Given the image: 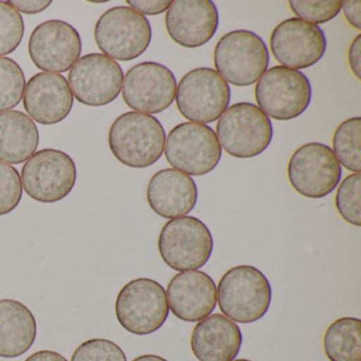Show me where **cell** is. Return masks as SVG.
<instances>
[{"mask_svg": "<svg viewBox=\"0 0 361 361\" xmlns=\"http://www.w3.org/2000/svg\"><path fill=\"white\" fill-rule=\"evenodd\" d=\"M71 361H128L126 353L111 340L94 338L75 348Z\"/></svg>", "mask_w": 361, "mask_h": 361, "instance_id": "obj_30", "label": "cell"}, {"mask_svg": "<svg viewBox=\"0 0 361 361\" xmlns=\"http://www.w3.org/2000/svg\"><path fill=\"white\" fill-rule=\"evenodd\" d=\"M14 9L18 12H22L24 14H39L41 12L45 11L52 1L50 0H11L8 1Z\"/></svg>", "mask_w": 361, "mask_h": 361, "instance_id": "obj_33", "label": "cell"}, {"mask_svg": "<svg viewBox=\"0 0 361 361\" xmlns=\"http://www.w3.org/2000/svg\"><path fill=\"white\" fill-rule=\"evenodd\" d=\"M22 197L20 173L11 164L0 161V216L9 214L16 209Z\"/></svg>", "mask_w": 361, "mask_h": 361, "instance_id": "obj_31", "label": "cell"}, {"mask_svg": "<svg viewBox=\"0 0 361 361\" xmlns=\"http://www.w3.org/2000/svg\"><path fill=\"white\" fill-rule=\"evenodd\" d=\"M158 250L162 261L172 269L197 270L208 263L212 255V234L197 217H177L162 227Z\"/></svg>", "mask_w": 361, "mask_h": 361, "instance_id": "obj_8", "label": "cell"}, {"mask_svg": "<svg viewBox=\"0 0 361 361\" xmlns=\"http://www.w3.org/2000/svg\"><path fill=\"white\" fill-rule=\"evenodd\" d=\"M166 297L169 308L176 318L185 322H198L215 310L216 285L206 272L181 271L169 282Z\"/></svg>", "mask_w": 361, "mask_h": 361, "instance_id": "obj_18", "label": "cell"}, {"mask_svg": "<svg viewBox=\"0 0 361 361\" xmlns=\"http://www.w3.org/2000/svg\"><path fill=\"white\" fill-rule=\"evenodd\" d=\"M213 62L215 71L227 83L245 87L257 83L267 71L269 51L257 33L234 30L217 42Z\"/></svg>", "mask_w": 361, "mask_h": 361, "instance_id": "obj_3", "label": "cell"}, {"mask_svg": "<svg viewBox=\"0 0 361 361\" xmlns=\"http://www.w3.org/2000/svg\"><path fill=\"white\" fill-rule=\"evenodd\" d=\"M242 343L238 325L221 314H209L198 321L190 340L192 353L198 361L234 360Z\"/></svg>", "mask_w": 361, "mask_h": 361, "instance_id": "obj_21", "label": "cell"}, {"mask_svg": "<svg viewBox=\"0 0 361 361\" xmlns=\"http://www.w3.org/2000/svg\"><path fill=\"white\" fill-rule=\"evenodd\" d=\"M25 361H68L56 350H42L33 353Z\"/></svg>", "mask_w": 361, "mask_h": 361, "instance_id": "obj_36", "label": "cell"}, {"mask_svg": "<svg viewBox=\"0 0 361 361\" xmlns=\"http://www.w3.org/2000/svg\"><path fill=\"white\" fill-rule=\"evenodd\" d=\"M230 97L227 82L214 69L200 67L181 78L175 101L179 113L189 122L208 124L225 113Z\"/></svg>", "mask_w": 361, "mask_h": 361, "instance_id": "obj_10", "label": "cell"}, {"mask_svg": "<svg viewBox=\"0 0 361 361\" xmlns=\"http://www.w3.org/2000/svg\"><path fill=\"white\" fill-rule=\"evenodd\" d=\"M94 41L107 58L128 62L147 51L152 27L145 16L130 7L111 8L97 22Z\"/></svg>", "mask_w": 361, "mask_h": 361, "instance_id": "obj_6", "label": "cell"}, {"mask_svg": "<svg viewBox=\"0 0 361 361\" xmlns=\"http://www.w3.org/2000/svg\"><path fill=\"white\" fill-rule=\"evenodd\" d=\"M341 166L329 145L306 143L295 149L287 164L289 183L304 197L318 200L339 185Z\"/></svg>", "mask_w": 361, "mask_h": 361, "instance_id": "obj_12", "label": "cell"}, {"mask_svg": "<svg viewBox=\"0 0 361 361\" xmlns=\"http://www.w3.org/2000/svg\"><path fill=\"white\" fill-rule=\"evenodd\" d=\"M360 51H361V35H358L352 43H350V48L348 51V62L350 66V71L353 75L357 78L358 81H360Z\"/></svg>", "mask_w": 361, "mask_h": 361, "instance_id": "obj_35", "label": "cell"}, {"mask_svg": "<svg viewBox=\"0 0 361 361\" xmlns=\"http://www.w3.org/2000/svg\"><path fill=\"white\" fill-rule=\"evenodd\" d=\"M361 119L350 118L341 122L334 132L331 145L340 166L352 173L361 171Z\"/></svg>", "mask_w": 361, "mask_h": 361, "instance_id": "obj_25", "label": "cell"}, {"mask_svg": "<svg viewBox=\"0 0 361 361\" xmlns=\"http://www.w3.org/2000/svg\"><path fill=\"white\" fill-rule=\"evenodd\" d=\"M23 102L31 119L43 126H54L71 114L73 96L63 75L39 73L27 82Z\"/></svg>", "mask_w": 361, "mask_h": 361, "instance_id": "obj_19", "label": "cell"}, {"mask_svg": "<svg viewBox=\"0 0 361 361\" xmlns=\"http://www.w3.org/2000/svg\"><path fill=\"white\" fill-rule=\"evenodd\" d=\"M109 145L118 161L128 168L145 169L161 158L166 132L154 116L128 111L111 124Z\"/></svg>", "mask_w": 361, "mask_h": 361, "instance_id": "obj_1", "label": "cell"}, {"mask_svg": "<svg viewBox=\"0 0 361 361\" xmlns=\"http://www.w3.org/2000/svg\"><path fill=\"white\" fill-rule=\"evenodd\" d=\"M270 50L281 66L302 71L324 56L326 37L322 29L297 18L283 20L270 35Z\"/></svg>", "mask_w": 361, "mask_h": 361, "instance_id": "obj_15", "label": "cell"}, {"mask_svg": "<svg viewBox=\"0 0 361 361\" xmlns=\"http://www.w3.org/2000/svg\"><path fill=\"white\" fill-rule=\"evenodd\" d=\"M26 79L20 65L9 58H0V113L20 104L24 97Z\"/></svg>", "mask_w": 361, "mask_h": 361, "instance_id": "obj_26", "label": "cell"}, {"mask_svg": "<svg viewBox=\"0 0 361 361\" xmlns=\"http://www.w3.org/2000/svg\"><path fill=\"white\" fill-rule=\"evenodd\" d=\"M217 303L224 316L249 324L265 316L271 303V286L255 266L238 265L221 276L216 288Z\"/></svg>", "mask_w": 361, "mask_h": 361, "instance_id": "obj_2", "label": "cell"}, {"mask_svg": "<svg viewBox=\"0 0 361 361\" xmlns=\"http://www.w3.org/2000/svg\"><path fill=\"white\" fill-rule=\"evenodd\" d=\"M232 361H251L248 360V359H234V360Z\"/></svg>", "mask_w": 361, "mask_h": 361, "instance_id": "obj_38", "label": "cell"}, {"mask_svg": "<svg viewBox=\"0 0 361 361\" xmlns=\"http://www.w3.org/2000/svg\"><path fill=\"white\" fill-rule=\"evenodd\" d=\"M24 33V20L20 12L8 1H0V58L18 49Z\"/></svg>", "mask_w": 361, "mask_h": 361, "instance_id": "obj_28", "label": "cell"}, {"mask_svg": "<svg viewBox=\"0 0 361 361\" xmlns=\"http://www.w3.org/2000/svg\"><path fill=\"white\" fill-rule=\"evenodd\" d=\"M164 152L174 170L192 176L212 172L221 158V147L214 130L206 124L189 121L171 130Z\"/></svg>", "mask_w": 361, "mask_h": 361, "instance_id": "obj_9", "label": "cell"}, {"mask_svg": "<svg viewBox=\"0 0 361 361\" xmlns=\"http://www.w3.org/2000/svg\"><path fill=\"white\" fill-rule=\"evenodd\" d=\"M217 28L219 11L211 0H175L166 11V32L181 47L194 49L206 45Z\"/></svg>", "mask_w": 361, "mask_h": 361, "instance_id": "obj_17", "label": "cell"}, {"mask_svg": "<svg viewBox=\"0 0 361 361\" xmlns=\"http://www.w3.org/2000/svg\"><path fill=\"white\" fill-rule=\"evenodd\" d=\"M23 189L37 202L52 204L71 194L77 183L73 158L60 149L35 152L22 169Z\"/></svg>", "mask_w": 361, "mask_h": 361, "instance_id": "obj_11", "label": "cell"}, {"mask_svg": "<svg viewBox=\"0 0 361 361\" xmlns=\"http://www.w3.org/2000/svg\"><path fill=\"white\" fill-rule=\"evenodd\" d=\"M176 78L164 65L143 62L128 69L123 78L124 102L137 113L155 115L162 113L174 102Z\"/></svg>", "mask_w": 361, "mask_h": 361, "instance_id": "obj_13", "label": "cell"}, {"mask_svg": "<svg viewBox=\"0 0 361 361\" xmlns=\"http://www.w3.org/2000/svg\"><path fill=\"white\" fill-rule=\"evenodd\" d=\"M361 174L352 173L340 183L335 206L340 216L350 225L360 227Z\"/></svg>", "mask_w": 361, "mask_h": 361, "instance_id": "obj_27", "label": "cell"}, {"mask_svg": "<svg viewBox=\"0 0 361 361\" xmlns=\"http://www.w3.org/2000/svg\"><path fill=\"white\" fill-rule=\"evenodd\" d=\"M115 312L118 322L128 333L138 336L155 333L170 312L166 291L157 281L135 279L118 293Z\"/></svg>", "mask_w": 361, "mask_h": 361, "instance_id": "obj_5", "label": "cell"}, {"mask_svg": "<svg viewBox=\"0 0 361 361\" xmlns=\"http://www.w3.org/2000/svg\"><path fill=\"white\" fill-rule=\"evenodd\" d=\"M257 106L271 119L288 121L301 116L312 101V85L301 71L283 66L268 69L255 88Z\"/></svg>", "mask_w": 361, "mask_h": 361, "instance_id": "obj_7", "label": "cell"}, {"mask_svg": "<svg viewBox=\"0 0 361 361\" xmlns=\"http://www.w3.org/2000/svg\"><path fill=\"white\" fill-rule=\"evenodd\" d=\"M132 361H168L164 357L158 356V355L145 354L136 357Z\"/></svg>", "mask_w": 361, "mask_h": 361, "instance_id": "obj_37", "label": "cell"}, {"mask_svg": "<svg viewBox=\"0 0 361 361\" xmlns=\"http://www.w3.org/2000/svg\"><path fill=\"white\" fill-rule=\"evenodd\" d=\"M341 10L343 12L346 23L357 31L361 30V1L353 0V1H342Z\"/></svg>", "mask_w": 361, "mask_h": 361, "instance_id": "obj_34", "label": "cell"}, {"mask_svg": "<svg viewBox=\"0 0 361 361\" xmlns=\"http://www.w3.org/2000/svg\"><path fill=\"white\" fill-rule=\"evenodd\" d=\"M39 130L22 111L0 113V161L8 164L26 162L39 147Z\"/></svg>", "mask_w": 361, "mask_h": 361, "instance_id": "obj_23", "label": "cell"}, {"mask_svg": "<svg viewBox=\"0 0 361 361\" xmlns=\"http://www.w3.org/2000/svg\"><path fill=\"white\" fill-rule=\"evenodd\" d=\"M123 78L117 62L102 54H90L80 58L71 67L68 84L73 96L81 104L101 107L118 98Z\"/></svg>", "mask_w": 361, "mask_h": 361, "instance_id": "obj_14", "label": "cell"}, {"mask_svg": "<svg viewBox=\"0 0 361 361\" xmlns=\"http://www.w3.org/2000/svg\"><path fill=\"white\" fill-rule=\"evenodd\" d=\"M322 342L329 361H361L360 319H336L325 331Z\"/></svg>", "mask_w": 361, "mask_h": 361, "instance_id": "obj_24", "label": "cell"}, {"mask_svg": "<svg viewBox=\"0 0 361 361\" xmlns=\"http://www.w3.org/2000/svg\"><path fill=\"white\" fill-rule=\"evenodd\" d=\"M28 51L33 64L43 73H66L81 56V37L67 23L48 20L33 30Z\"/></svg>", "mask_w": 361, "mask_h": 361, "instance_id": "obj_16", "label": "cell"}, {"mask_svg": "<svg viewBox=\"0 0 361 361\" xmlns=\"http://www.w3.org/2000/svg\"><path fill=\"white\" fill-rule=\"evenodd\" d=\"M35 317L22 302L0 300V357L16 358L30 350L37 339Z\"/></svg>", "mask_w": 361, "mask_h": 361, "instance_id": "obj_22", "label": "cell"}, {"mask_svg": "<svg viewBox=\"0 0 361 361\" xmlns=\"http://www.w3.org/2000/svg\"><path fill=\"white\" fill-rule=\"evenodd\" d=\"M130 9L138 12L141 16H160L168 11L172 5L170 0H128L126 1Z\"/></svg>", "mask_w": 361, "mask_h": 361, "instance_id": "obj_32", "label": "cell"}, {"mask_svg": "<svg viewBox=\"0 0 361 361\" xmlns=\"http://www.w3.org/2000/svg\"><path fill=\"white\" fill-rule=\"evenodd\" d=\"M195 181L185 173L164 169L153 175L147 189L149 208L164 219H173L189 214L196 202Z\"/></svg>", "mask_w": 361, "mask_h": 361, "instance_id": "obj_20", "label": "cell"}, {"mask_svg": "<svg viewBox=\"0 0 361 361\" xmlns=\"http://www.w3.org/2000/svg\"><path fill=\"white\" fill-rule=\"evenodd\" d=\"M215 134L228 155L248 159L267 149L274 128L269 118L257 105L240 102L228 107L219 117Z\"/></svg>", "mask_w": 361, "mask_h": 361, "instance_id": "obj_4", "label": "cell"}, {"mask_svg": "<svg viewBox=\"0 0 361 361\" xmlns=\"http://www.w3.org/2000/svg\"><path fill=\"white\" fill-rule=\"evenodd\" d=\"M341 4L340 0H290L288 5L297 18L317 26L334 20L341 11Z\"/></svg>", "mask_w": 361, "mask_h": 361, "instance_id": "obj_29", "label": "cell"}]
</instances>
